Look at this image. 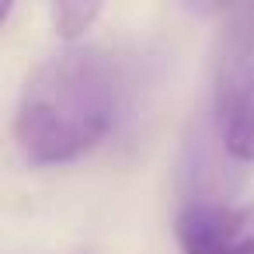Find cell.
I'll return each instance as SVG.
<instances>
[{"label": "cell", "instance_id": "6da1fadb", "mask_svg": "<svg viewBox=\"0 0 254 254\" xmlns=\"http://www.w3.org/2000/svg\"><path fill=\"white\" fill-rule=\"evenodd\" d=\"M126 101V63L101 46H70L25 80L14 143L32 164H70L119 126Z\"/></svg>", "mask_w": 254, "mask_h": 254}, {"label": "cell", "instance_id": "3957f363", "mask_svg": "<svg viewBox=\"0 0 254 254\" xmlns=\"http://www.w3.org/2000/svg\"><path fill=\"white\" fill-rule=\"evenodd\" d=\"M174 237L181 254H254V205H185Z\"/></svg>", "mask_w": 254, "mask_h": 254}, {"label": "cell", "instance_id": "7a4b0ae2", "mask_svg": "<svg viewBox=\"0 0 254 254\" xmlns=\"http://www.w3.org/2000/svg\"><path fill=\"white\" fill-rule=\"evenodd\" d=\"M216 132L233 160L254 164V4L223 7L212 46Z\"/></svg>", "mask_w": 254, "mask_h": 254}, {"label": "cell", "instance_id": "5b68a950", "mask_svg": "<svg viewBox=\"0 0 254 254\" xmlns=\"http://www.w3.org/2000/svg\"><path fill=\"white\" fill-rule=\"evenodd\" d=\"M101 14V4L94 0H63V4L53 7V25L63 39H80Z\"/></svg>", "mask_w": 254, "mask_h": 254}, {"label": "cell", "instance_id": "277c9868", "mask_svg": "<svg viewBox=\"0 0 254 254\" xmlns=\"http://www.w3.org/2000/svg\"><path fill=\"white\" fill-rule=\"evenodd\" d=\"M212 139H219V136L198 129V132L185 143V160H181V185H185V195H188L185 205H195V202H219L216 195H219V188H223L226 167H223V160H219Z\"/></svg>", "mask_w": 254, "mask_h": 254}]
</instances>
